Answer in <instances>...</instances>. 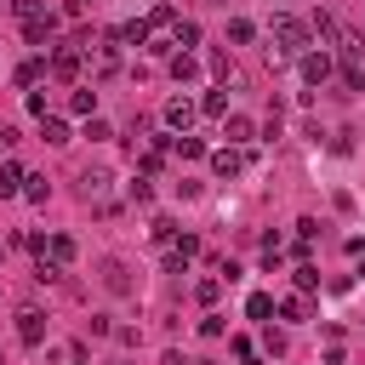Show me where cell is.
<instances>
[{
  "label": "cell",
  "mask_w": 365,
  "mask_h": 365,
  "mask_svg": "<svg viewBox=\"0 0 365 365\" xmlns=\"http://www.w3.org/2000/svg\"><path fill=\"white\" fill-rule=\"evenodd\" d=\"M211 171H217V177L228 182V177H240V171H245V154H240V148L228 143V148H217V154H211Z\"/></svg>",
  "instance_id": "52a82bcc"
},
{
  "label": "cell",
  "mask_w": 365,
  "mask_h": 365,
  "mask_svg": "<svg viewBox=\"0 0 365 365\" xmlns=\"http://www.w3.org/2000/svg\"><path fill=\"white\" fill-rule=\"evenodd\" d=\"M160 120H165V125H171V131L182 137V131H188V125L200 120V103H194V97H171V103L160 108Z\"/></svg>",
  "instance_id": "7a4b0ae2"
},
{
  "label": "cell",
  "mask_w": 365,
  "mask_h": 365,
  "mask_svg": "<svg viewBox=\"0 0 365 365\" xmlns=\"http://www.w3.org/2000/svg\"><path fill=\"white\" fill-rule=\"evenodd\" d=\"M171 23H177V11H171V6L160 0V6L148 11V34H154V29H165V34H171Z\"/></svg>",
  "instance_id": "cb8c5ba5"
},
{
  "label": "cell",
  "mask_w": 365,
  "mask_h": 365,
  "mask_svg": "<svg viewBox=\"0 0 365 365\" xmlns=\"http://www.w3.org/2000/svg\"><path fill=\"white\" fill-rule=\"evenodd\" d=\"M262 348H268V354H274V359H279V354H285V331H274V319H268V331H262Z\"/></svg>",
  "instance_id": "4dcf8cb0"
},
{
  "label": "cell",
  "mask_w": 365,
  "mask_h": 365,
  "mask_svg": "<svg viewBox=\"0 0 365 365\" xmlns=\"http://www.w3.org/2000/svg\"><path fill=\"white\" fill-rule=\"evenodd\" d=\"M222 137L240 148V143H251V137H257V125H251L245 114H222Z\"/></svg>",
  "instance_id": "9c48e42d"
},
{
  "label": "cell",
  "mask_w": 365,
  "mask_h": 365,
  "mask_svg": "<svg viewBox=\"0 0 365 365\" xmlns=\"http://www.w3.org/2000/svg\"><path fill=\"white\" fill-rule=\"evenodd\" d=\"M103 285H108L114 297H125V291H131V279H125V268H120V262H108V268H103Z\"/></svg>",
  "instance_id": "7402d4cb"
},
{
  "label": "cell",
  "mask_w": 365,
  "mask_h": 365,
  "mask_svg": "<svg viewBox=\"0 0 365 365\" xmlns=\"http://www.w3.org/2000/svg\"><path fill=\"white\" fill-rule=\"evenodd\" d=\"M125 194H131V200H137V205H148V194H154V188H148V177H143V171H137V177H131V182H125Z\"/></svg>",
  "instance_id": "f546056e"
},
{
  "label": "cell",
  "mask_w": 365,
  "mask_h": 365,
  "mask_svg": "<svg viewBox=\"0 0 365 365\" xmlns=\"http://www.w3.org/2000/svg\"><path fill=\"white\" fill-rule=\"evenodd\" d=\"M177 154H182V160H200V154H205V143H200V137H188V131H182V137H177Z\"/></svg>",
  "instance_id": "f1b7e54d"
},
{
  "label": "cell",
  "mask_w": 365,
  "mask_h": 365,
  "mask_svg": "<svg viewBox=\"0 0 365 365\" xmlns=\"http://www.w3.org/2000/svg\"><path fill=\"white\" fill-rule=\"evenodd\" d=\"M200 336H222V314H205L200 319Z\"/></svg>",
  "instance_id": "836d02e7"
},
{
  "label": "cell",
  "mask_w": 365,
  "mask_h": 365,
  "mask_svg": "<svg viewBox=\"0 0 365 365\" xmlns=\"http://www.w3.org/2000/svg\"><path fill=\"white\" fill-rule=\"evenodd\" d=\"M51 29H57V17H51V11H40V17H29V23H23V40H29V46H46V40H51Z\"/></svg>",
  "instance_id": "ba28073f"
},
{
  "label": "cell",
  "mask_w": 365,
  "mask_h": 365,
  "mask_svg": "<svg viewBox=\"0 0 365 365\" xmlns=\"http://www.w3.org/2000/svg\"><path fill=\"white\" fill-rule=\"evenodd\" d=\"M68 114H86V120H91V114H97V91L74 86V91H68Z\"/></svg>",
  "instance_id": "2e32d148"
},
{
  "label": "cell",
  "mask_w": 365,
  "mask_h": 365,
  "mask_svg": "<svg viewBox=\"0 0 365 365\" xmlns=\"http://www.w3.org/2000/svg\"><path fill=\"white\" fill-rule=\"evenodd\" d=\"M11 194H23V165H17V160L0 165V200H11Z\"/></svg>",
  "instance_id": "5bb4252c"
},
{
  "label": "cell",
  "mask_w": 365,
  "mask_h": 365,
  "mask_svg": "<svg viewBox=\"0 0 365 365\" xmlns=\"http://www.w3.org/2000/svg\"><path fill=\"white\" fill-rule=\"evenodd\" d=\"M228 40H234V46H245V40H257V29H251L245 17H234V23H228Z\"/></svg>",
  "instance_id": "83f0119b"
},
{
  "label": "cell",
  "mask_w": 365,
  "mask_h": 365,
  "mask_svg": "<svg viewBox=\"0 0 365 365\" xmlns=\"http://www.w3.org/2000/svg\"><path fill=\"white\" fill-rule=\"evenodd\" d=\"M40 80H46V63H40V57L17 63V86H40Z\"/></svg>",
  "instance_id": "44dd1931"
},
{
  "label": "cell",
  "mask_w": 365,
  "mask_h": 365,
  "mask_svg": "<svg viewBox=\"0 0 365 365\" xmlns=\"http://www.w3.org/2000/svg\"><path fill=\"white\" fill-rule=\"evenodd\" d=\"M194 74H200V63H194L188 51H177V57H171V80H177V86H188Z\"/></svg>",
  "instance_id": "d6986e66"
},
{
  "label": "cell",
  "mask_w": 365,
  "mask_h": 365,
  "mask_svg": "<svg viewBox=\"0 0 365 365\" xmlns=\"http://www.w3.org/2000/svg\"><path fill=\"white\" fill-rule=\"evenodd\" d=\"M171 46H182V51H188V46H200V23L177 17V23H171Z\"/></svg>",
  "instance_id": "9a60e30c"
},
{
  "label": "cell",
  "mask_w": 365,
  "mask_h": 365,
  "mask_svg": "<svg viewBox=\"0 0 365 365\" xmlns=\"http://www.w3.org/2000/svg\"><path fill=\"white\" fill-rule=\"evenodd\" d=\"M86 137H91V143H108V120L91 114V120H86Z\"/></svg>",
  "instance_id": "d6a6232c"
},
{
  "label": "cell",
  "mask_w": 365,
  "mask_h": 365,
  "mask_svg": "<svg viewBox=\"0 0 365 365\" xmlns=\"http://www.w3.org/2000/svg\"><path fill=\"white\" fill-rule=\"evenodd\" d=\"M336 365H342V359H336Z\"/></svg>",
  "instance_id": "e575fe53"
},
{
  "label": "cell",
  "mask_w": 365,
  "mask_h": 365,
  "mask_svg": "<svg viewBox=\"0 0 365 365\" xmlns=\"http://www.w3.org/2000/svg\"><path fill=\"white\" fill-rule=\"evenodd\" d=\"M279 314H285V319H308V314H314L308 291H302V297H285V308H279Z\"/></svg>",
  "instance_id": "484cf974"
},
{
  "label": "cell",
  "mask_w": 365,
  "mask_h": 365,
  "mask_svg": "<svg viewBox=\"0 0 365 365\" xmlns=\"http://www.w3.org/2000/svg\"><path fill=\"white\" fill-rule=\"evenodd\" d=\"M46 68H51L57 80H74V74H80V51H68V46H63V51H51V63H46Z\"/></svg>",
  "instance_id": "30bf717a"
},
{
  "label": "cell",
  "mask_w": 365,
  "mask_h": 365,
  "mask_svg": "<svg viewBox=\"0 0 365 365\" xmlns=\"http://www.w3.org/2000/svg\"><path fill=\"white\" fill-rule=\"evenodd\" d=\"M108 182H114V177H108V165H86V171H80V194H86V200H97V205H103Z\"/></svg>",
  "instance_id": "277c9868"
},
{
  "label": "cell",
  "mask_w": 365,
  "mask_h": 365,
  "mask_svg": "<svg viewBox=\"0 0 365 365\" xmlns=\"http://www.w3.org/2000/svg\"><path fill=\"white\" fill-rule=\"evenodd\" d=\"M148 240H154V245H171V240H177V222H171V217H154Z\"/></svg>",
  "instance_id": "d4e9b609"
},
{
  "label": "cell",
  "mask_w": 365,
  "mask_h": 365,
  "mask_svg": "<svg viewBox=\"0 0 365 365\" xmlns=\"http://www.w3.org/2000/svg\"><path fill=\"white\" fill-rule=\"evenodd\" d=\"M268 40H279V46L291 51V57H302L314 34H308V23H302V17H291V11H279V17L268 23Z\"/></svg>",
  "instance_id": "6da1fadb"
},
{
  "label": "cell",
  "mask_w": 365,
  "mask_h": 365,
  "mask_svg": "<svg viewBox=\"0 0 365 365\" xmlns=\"http://www.w3.org/2000/svg\"><path fill=\"white\" fill-rule=\"evenodd\" d=\"M23 200H29V205H46V200H51V182H46V177H29V171H23Z\"/></svg>",
  "instance_id": "ac0fdd59"
},
{
  "label": "cell",
  "mask_w": 365,
  "mask_h": 365,
  "mask_svg": "<svg viewBox=\"0 0 365 365\" xmlns=\"http://www.w3.org/2000/svg\"><path fill=\"white\" fill-rule=\"evenodd\" d=\"M200 114H211V120H222V114H228V86H217V91H205V97H200Z\"/></svg>",
  "instance_id": "e0dca14e"
},
{
  "label": "cell",
  "mask_w": 365,
  "mask_h": 365,
  "mask_svg": "<svg viewBox=\"0 0 365 365\" xmlns=\"http://www.w3.org/2000/svg\"><path fill=\"white\" fill-rule=\"evenodd\" d=\"M194 257H200V240H194V234H182V240H177V245L165 251V274H182V268H188Z\"/></svg>",
  "instance_id": "5b68a950"
},
{
  "label": "cell",
  "mask_w": 365,
  "mask_h": 365,
  "mask_svg": "<svg viewBox=\"0 0 365 365\" xmlns=\"http://www.w3.org/2000/svg\"><path fill=\"white\" fill-rule=\"evenodd\" d=\"M297 68H302V80H308V86H325V80H331V57H325V51H302V57H297Z\"/></svg>",
  "instance_id": "3957f363"
},
{
  "label": "cell",
  "mask_w": 365,
  "mask_h": 365,
  "mask_svg": "<svg viewBox=\"0 0 365 365\" xmlns=\"http://www.w3.org/2000/svg\"><path fill=\"white\" fill-rule=\"evenodd\" d=\"M40 257H51V262H57V268H63V262H74V240H68V234H51V240H46V251H40Z\"/></svg>",
  "instance_id": "4fadbf2b"
},
{
  "label": "cell",
  "mask_w": 365,
  "mask_h": 365,
  "mask_svg": "<svg viewBox=\"0 0 365 365\" xmlns=\"http://www.w3.org/2000/svg\"><path fill=\"white\" fill-rule=\"evenodd\" d=\"M245 314L268 325V314H274V297H268V291H251V297H245Z\"/></svg>",
  "instance_id": "ffe728a7"
},
{
  "label": "cell",
  "mask_w": 365,
  "mask_h": 365,
  "mask_svg": "<svg viewBox=\"0 0 365 365\" xmlns=\"http://www.w3.org/2000/svg\"><path fill=\"white\" fill-rule=\"evenodd\" d=\"M342 86H348V91H365V74H359V63H342Z\"/></svg>",
  "instance_id": "1f68e13d"
},
{
  "label": "cell",
  "mask_w": 365,
  "mask_h": 365,
  "mask_svg": "<svg viewBox=\"0 0 365 365\" xmlns=\"http://www.w3.org/2000/svg\"><path fill=\"white\" fill-rule=\"evenodd\" d=\"M40 143L63 148V143H68V120H57V114H40Z\"/></svg>",
  "instance_id": "7c38bea8"
},
{
  "label": "cell",
  "mask_w": 365,
  "mask_h": 365,
  "mask_svg": "<svg viewBox=\"0 0 365 365\" xmlns=\"http://www.w3.org/2000/svg\"><path fill=\"white\" fill-rule=\"evenodd\" d=\"M17 336H23L29 348H40V342H46V314H40V308H23V314H17Z\"/></svg>",
  "instance_id": "8992f818"
},
{
  "label": "cell",
  "mask_w": 365,
  "mask_h": 365,
  "mask_svg": "<svg viewBox=\"0 0 365 365\" xmlns=\"http://www.w3.org/2000/svg\"><path fill=\"white\" fill-rule=\"evenodd\" d=\"M297 291H319V268L314 262H297Z\"/></svg>",
  "instance_id": "4316f807"
},
{
  "label": "cell",
  "mask_w": 365,
  "mask_h": 365,
  "mask_svg": "<svg viewBox=\"0 0 365 365\" xmlns=\"http://www.w3.org/2000/svg\"><path fill=\"white\" fill-rule=\"evenodd\" d=\"M211 74H217V80H222V86H234V91H240V86H245V74H240V68H234V57H222V51H211Z\"/></svg>",
  "instance_id": "8fae6325"
},
{
  "label": "cell",
  "mask_w": 365,
  "mask_h": 365,
  "mask_svg": "<svg viewBox=\"0 0 365 365\" xmlns=\"http://www.w3.org/2000/svg\"><path fill=\"white\" fill-rule=\"evenodd\" d=\"M194 297H200V302H205V308H211V302H217V297H222V274H205V279H200V285H194Z\"/></svg>",
  "instance_id": "603a6c76"
}]
</instances>
